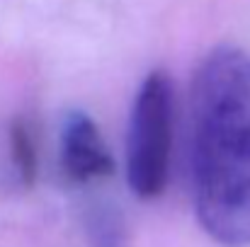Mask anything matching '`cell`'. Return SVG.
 <instances>
[{
	"mask_svg": "<svg viewBox=\"0 0 250 247\" xmlns=\"http://www.w3.org/2000/svg\"><path fill=\"white\" fill-rule=\"evenodd\" d=\"M61 167H63V174L76 184L107 179L114 174V158L107 151L97 124L85 112L73 109L63 119Z\"/></svg>",
	"mask_w": 250,
	"mask_h": 247,
	"instance_id": "obj_3",
	"label": "cell"
},
{
	"mask_svg": "<svg viewBox=\"0 0 250 247\" xmlns=\"http://www.w3.org/2000/svg\"><path fill=\"white\" fill-rule=\"evenodd\" d=\"M85 233L90 247H126L124 218L112 206H92L85 216Z\"/></svg>",
	"mask_w": 250,
	"mask_h": 247,
	"instance_id": "obj_5",
	"label": "cell"
},
{
	"mask_svg": "<svg viewBox=\"0 0 250 247\" xmlns=\"http://www.w3.org/2000/svg\"><path fill=\"white\" fill-rule=\"evenodd\" d=\"M7 143H10V163H12V170H15L20 184L32 187L39 174V148H37V136H34L32 121L24 116L15 119L10 124Z\"/></svg>",
	"mask_w": 250,
	"mask_h": 247,
	"instance_id": "obj_4",
	"label": "cell"
},
{
	"mask_svg": "<svg viewBox=\"0 0 250 247\" xmlns=\"http://www.w3.org/2000/svg\"><path fill=\"white\" fill-rule=\"evenodd\" d=\"M175 133V82L166 68L151 71L131 104L126 133V182L136 199L153 201L167 187Z\"/></svg>",
	"mask_w": 250,
	"mask_h": 247,
	"instance_id": "obj_2",
	"label": "cell"
},
{
	"mask_svg": "<svg viewBox=\"0 0 250 247\" xmlns=\"http://www.w3.org/2000/svg\"><path fill=\"white\" fill-rule=\"evenodd\" d=\"M194 213L221 247H250V54L221 44L199 63L189 97Z\"/></svg>",
	"mask_w": 250,
	"mask_h": 247,
	"instance_id": "obj_1",
	"label": "cell"
}]
</instances>
